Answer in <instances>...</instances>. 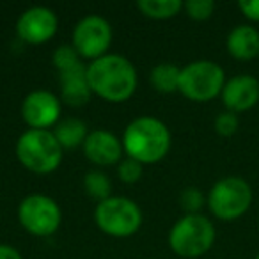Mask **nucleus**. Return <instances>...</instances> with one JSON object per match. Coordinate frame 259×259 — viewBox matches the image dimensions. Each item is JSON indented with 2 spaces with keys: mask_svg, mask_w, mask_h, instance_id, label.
Returning a JSON list of instances; mask_svg holds the SVG:
<instances>
[{
  "mask_svg": "<svg viewBox=\"0 0 259 259\" xmlns=\"http://www.w3.org/2000/svg\"><path fill=\"white\" fill-rule=\"evenodd\" d=\"M91 91L107 101L128 100L137 87V71L134 64L119 54H105L87 66Z\"/></svg>",
  "mask_w": 259,
  "mask_h": 259,
  "instance_id": "obj_1",
  "label": "nucleus"
},
{
  "mask_svg": "<svg viewBox=\"0 0 259 259\" xmlns=\"http://www.w3.org/2000/svg\"><path fill=\"white\" fill-rule=\"evenodd\" d=\"M122 148L130 158L141 163L160 162L170 149V132L156 117H137L126 126Z\"/></svg>",
  "mask_w": 259,
  "mask_h": 259,
  "instance_id": "obj_2",
  "label": "nucleus"
},
{
  "mask_svg": "<svg viewBox=\"0 0 259 259\" xmlns=\"http://www.w3.org/2000/svg\"><path fill=\"white\" fill-rule=\"evenodd\" d=\"M16 156L36 174L54 172L62 160V146L50 130H27L16 142Z\"/></svg>",
  "mask_w": 259,
  "mask_h": 259,
  "instance_id": "obj_3",
  "label": "nucleus"
},
{
  "mask_svg": "<svg viewBox=\"0 0 259 259\" xmlns=\"http://www.w3.org/2000/svg\"><path fill=\"white\" fill-rule=\"evenodd\" d=\"M215 241V226L204 215H185L172 226L169 245L178 255L199 257L211 248Z\"/></svg>",
  "mask_w": 259,
  "mask_h": 259,
  "instance_id": "obj_4",
  "label": "nucleus"
},
{
  "mask_svg": "<svg viewBox=\"0 0 259 259\" xmlns=\"http://www.w3.org/2000/svg\"><path fill=\"white\" fill-rule=\"evenodd\" d=\"M94 220L103 233L122 238L137 233L142 224V211L132 199L108 197L98 202Z\"/></svg>",
  "mask_w": 259,
  "mask_h": 259,
  "instance_id": "obj_5",
  "label": "nucleus"
},
{
  "mask_svg": "<svg viewBox=\"0 0 259 259\" xmlns=\"http://www.w3.org/2000/svg\"><path fill=\"white\" fill-rule=\"evenodd\" d=\"M252 204V188L236 176L217 181L208 195V206L215 217L222 220L240 219Z\"/></svg>",
  "mask_w": 259,
  "mask_h": 259,
  "instance_id": "obj_6",
  "label": "nucleus"
},
{
  "mask_svg": "<svg viewBox=\"0 0 259 259\" xmlns=\"http://www.w3.org/2000/svg\"><path fill=\"white\" fill-rule=\"evenodd\" d=\"M224 85V69L217 62L195 61L181 69L178 91H181L188 100L209 101L222 93Z\"/></svg>",
  "mask_w": 259,
  "mask_h": 259,
  "instance_id": "obj_7",
  "label": "nucleus"
},
{
  "mask_svg": "<svg viewBox=\"0 0 259 259\" xmlns=\"http://www.w3.org/2000/svg\"><path fill=\"white\" fill-rule=\"evenodd\" d=\"M20 224L36 236H48L61 226V208L52 197L43 194L27 195L18 208Z\"/></svg>",
  "mask_w": 259,
  "mask_h": 259,
  "instance_id": "obj_8",
  "label": "nucleus"
},
{
  "mask_svg": "<svg viewBox=\"0 0 259 259\" xmlns=\"http://www.w3.org/2000/svg\"><path fill=\"white\" fill-rule=\"evenodd\" d=\"M112 43V27L103 16L89 15L76 23L73 30V47L83 59L103 57Z\"/></svg>",
  "mask_w": 259,
  "mask_h": 259,
  "instance_id": "obj_9",
  "label": "nucleus"
},
{
  "mask_svg": "<svg viewBox=\"0 0 259 259\" xmlns=\"http://www.w3.org/2000/svg\"><path fill=\"white\" fill-rule=\"evenodd\" d=\"M57 15L45 6H34L23 11L16 22L20 39L30 45H39L54 37L57 32Z\"/></svg>",
  "mask_w": 259,
  "mask_h": 259,
  "instance_id": "obj_10",
  "label": "nucleus"
},
{
  "mask_svg": "<svg viewBox=\"0 0 259 259\" xmlns=\"http://www.w3.org/2000/svg\"><path fill=\"white\" fill-rule=\"evenodd\" d=\"M61 115V101L50 91H32L22 103V117L30 128L47 130Z\"/></svg>",
  "mask_w": 259,
  "mask_h": 259,
  "instance_id": "obj_11",
  "label": "nucleus"
},
{
  "mask_svg": "<svg viewBox=\"0 0 259 259\" xmlns=\"http://www.w3.org/2000/svg\"><path fill=\"white\" fill-rule=\"evenodd\" d=\"M222 101L229 112H245L259 101V80L250 75H238L227 80L222 89Z\"/></svg>",
  "mask_w": 259,
  "mask_h": 259,
  "instance_id": "obj_12",
  "label": "nucleus"
},
{
  "mask_svg": "<svg viewBox=\"0 0 259 259\" xmlns=\"http://www.w3.org/2000/svg\"><path fill=\"white\" fill-rule=\"evenodd\" d=\"M122 142L107 130H94L83 141V153L96 165H112L122 155Z\"/></svg>",
  "mask_w": 259,
  "mask_h": 259,
  "instance_id": "obj_13",
  "label": "nucleus"
},
{
  "mask_svg": "<svg viewBox=\"0 0 259 259\" xmlns=\"http://www.w3.org/2000/svg\"><path fill=\"white\" fill-rule=\"evenodd\" d=\"M61 76V94L62 100L71 107H82L91 100V85L87 80V68L83 62L68 71L59 73Z\"/></svg>",
  "mask_w": 259,
  "mask_h": 259,
  "instance_id": "obj_14",
  "label": "nucleus"
},
{
  "mask_svg": "<svg viewBox=\"0 0 259 259\" xmlns=\"http://www.w3.org/2000/svg\"><path fill=\"white\" fill-rule=\"evenodd\" d=\"M227 50L240 61H250L259 55V32L250 25H238L227 36Z\"/></svg>",
  "mask_w": 259,
  "mask_h": 259,
  "instance_id": "obj_15",
  "label": "nucleus"
},
{
  "mask_svg": "<svg viewBox=\"0 0 259 259\" xmlns=\"http://www.w3.org/2000/svg\"><path fill=\"white\" fill-rule=\"evenodd\" d=\"M54 135L59 141V144L62 146V149H73L76 146L83 144L87 137V126L80 119L68 117L55 126Z\"/></svg>",
  "mask_w": 259,
  "mask_h": 259,
  "instance_id": "obj_16",
  "label": "nucleus"
},
{
  "mask_svg": "<svg viewBox=\"0 0 259 259\" xmlns=\"http://www.w3.org/2000/svg\"><path fill=\"white\" fill-rule=\"evenodd\" d=\"M180 75L181 69L176 64L163 62V64H158L151 69L149 82L155 89L162 91V93H174L180 89Z\"/></svg>",
  "mask_w": 259,
  "mask_h": 259,
  "instance_id": "obj_17",
  "label": "nucleus"
},
{
  "mask_svg": "<svg viewBox=\"0 0 259 259\" xmlns=\"http://www.w3.org/2000/svg\"><path fill=\"white\" fill-rule=\"evenodd\" d=\"M137 8L149 18H172L183 8L181 0H139Z\"/></svg>",
  "mask_w": 259,
  "mask_h": 259,
  "instance_id": "obj_18",
  "label": "nucleus"
},
{
  "mask_svg": "<svg viewBox=\"0 0 259 259\" xmlns=\"http://www.w3.org/2000/svg\"><path fill=\"white\" fill-rule=\"evenodd\" d=\"M83 188L93 199H96L98 202L105 201V199L112 197V185L110 180L105 172L101 170H89L83 176Z\"/></svg>",
  "mask_w": 259,
  "mask_h": 259,
  "instance_id": "obj_19",
  "label": "nucleus"
},
{
  "mask_svg": "<svg viewBox=\"0 0 259 259\" xmlns=\"http://www.w3.org/2000/svg\"><path fill=\"white\" fill-rule=\"evenodd\" d=\"M54 64L59 69V73H62L82 64V57H80V54L73 45H61L54 52Z\"/></svg>",
  "mask_w": 259,
  "mask_h": 259,
  "instance_id": "obj_20",
  "label": "nucleus"
},
{
  "mask_svg": "<svg viewBox=\"0 0 259 259\" xmlns=\"http://www.w3.org/2000/svg\"><path fill=\"white\" fill-rule=\"evenodd\" d=\"M180 204H181V208L187 211V215H197L199 209L204 206V195H202V192L197 190V188L188 187L181 192Z\"/></svg>",
  "mask_w": 259,
  "mask_h": 259,
  "instance_id": "obj_21",
  "label": "nucleus"
},
{
  "mask_svg": "<svg viewBox=\"0 0 259 259\" xmlns=\"http://www.w3.org/2000/svg\"><path fill=\"white\" fill-rule=\"evenodd\" d=\"M183 8L187 9L188 16L194 20H208L215 11V2L213 0H188Z\"/></svg>",
  "mask_w": 259,
  "mask_h": 259,
  "instance_id": "obj_22",
  "label": "nucleus"
},
{
  "mask_svg": "<svg viewBox=\"0 0 259 259\" xmlns=\"http://www.w3.org/2000/svg\"><path fill=\"white\" fill-rule=\"evenodd\" d=\"M240 121H238V115L234 112H222V114L217 115L215 119V130L217 134L222 135V137H231V135L236 134Z\"/></svg>",
  "mask_w": 259,
  "mask_h": 259,
  "instance_id": "obj_23",
  "label": "nucleus"
},
{
  "mask_svg": "<svg viewBox=\"0 0 259 259\" xmlns=\"http://www.w3.org/2000/svg\"><path fill=\"white\" fill-rule=\"evenodd\" d=\"M119 178H121V181H124V183H130V185L137 183L142 178V163L128 156V158L122 160L121 165H119Z\"/></svg>",
  "mask_w": 259,
  "mask_h": 259,
  "instance_id": "obj_24",
  "label": "nucleus"
},
{
  "mask_svg": "<svg viewBox=\"0 0 259 259\" xmlns=\"http://www.w3.org/2000/svg\"><path fill=\"white\" fill-rule=\"evenodd\" d=\"M238 6L248 20L259 22V0H241Z\"/></svg>",
  "mask_w": 259,
  "mask_h": 259,
  "instance_id": "obj_25",
  "label": "nucleus"
},
{
  "mask_svg": "<svg viewBox=\"0 0 259 259\" xmlns=\"http://www.w3.org/2000/svg\"><path fill=\"white\" fill-rule=\"evenodd\" d=\"M0 259H22L20 252L9 245H0Z\"/></svg>",
  "mask_w": 259,
  "mask_h": 259,
  "instance_id": "obj_26",
  "label": "nucleus"
},
{
  "mask_svg": "<svg viewBox=\"0 0 259 259\" xmlns=\"http://www.w3.org/2000/svg\"><path fill=\"white\" fill-rule=\"evenodd\" d=\"M257 259H259V255H257Z\"/></svg>",
  "mask_w": 259,
  "mask_h": 259,
  "instance_id": "obj_27",
  "label": "nucleus"
}]
</instances>
